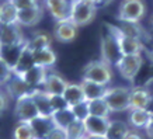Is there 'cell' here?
<instances>
[{
  "mask_svg": "<svg viewBox=\"0 0 153 139\" xmlns=\"http://www.w3.org/2000/svg\"><path fill=\"white\" fill-rule=\"evenodd\" d=\"M107 33L101 39V59L108 65H117L121 59V49L118 44V30L114 25H105Z\"/></svg>",
  "mask_w": 153,
  "mask_h": 139,
  "instance_id": "cell-1",
  "label": "cell"
},
{
  "mask_svg": "<svg viewBox=\"0 0 153 139\" xmlns=\"http://www.w3.org/2000/svg\"><path fill=\"white\" fill-rule=\"evenodd\" d=\"M83 79L90 80V82H94V83H98V84H102V86H107L112 79L111 66L108 65L107 62H104L102 59L91 60L84 68Z\"/></svg>",
  "mask_w": 153,
  "mask_h": 139,
  "instance_id": "cell-2",
  "label": "cell"
},
{
  "mask_svg": "<svg viewBox=\"0 0 153 139\" xmlns=\"http://www.w3.org/2000/svg\"><path fill=\"white\" fill-rule=\"evenodd\" d=\"M97 14V6L93 3H87L83 0H72L70 6V17L77 27L87 25L96 19Z\"/></svg>",
  "mask_w": 153,
  "mask_h": 139,
  "instance_id": "cell-3",
  "label": "cell"
},
{
  "mask_svg": "<svg viewBox=\"0 0 153 139\" xmlns=\"http://www.w3.org/2000/svg\"><path fill=\"white\" fill-rule=\"evenodd\" d=\"M129 94L131 88L128 87H112L107 88L104 100L107 101L112 112H121L129 110Z\"/></svg>",
  "mask_w": 153,
  "mask_h": 139,
  "instance_id": "cell-4",
  "label": "cell"
},
{
  "mask_svg": "<svg viewBox=\"0 0 153 139\" xmlns=\"http://www.w3.org/2000/svg\"><path fill=\"white\" fill-rule=\"evenodd\" d=\"M142 63H143L142 55L136 54V55H122L115 66L118 68L121 76L124 79L128 80V82H134L135 77L140 72Z\"/></svg>",
  "mask_w": 153,
  "mask_h": 139,
  "instance_id": "cell-5",
  "label": "cell"
},
{
  "mask_svg": "<svg viewBox=\"0 0 153 139\" xmlns=\"http://www.w3.org/2000/svg\"><path fill=\"white\" fill-rule=\"evenodd\" d=\"M145 11H146V7L142 0H124L120 6L118 20L139 23L143 19Z\"/></svg>",
  "mask_w": 153,
  "mask_h": 139,
  "instance_id": "cell-6",
  "label": "cell"
},
{
  "mask_svg": "<svg viewBox=\"0 0 153 139\" xmlns=\"http://www.w3.org/2000/svg\"><path fill=\"white\" fill-rule=\"evenodd\" d=\"M14 115L17 117L19 121H33L34 118L39 117V111L35 106V101H34L31 93L16 100Z\"/></svg>",
  "mask_w": 153,
  "mask_h": 139,
  "instance_id": "cell-7",
  "label": "cell"
},
{
  "mask_svg": "<svg viewBox=\"0 0 153 139\" xmlns=\"http://www.w3.org/2000/svg\"><path fill=\"white\" fill-rule=\"evenodd\" d=\"M23 42H25V39L23 37L19 24L0 23V46L17 45V44H23Z\"/></svg>",
  "mask_w": 153,
  "mask_h": 139,
  "instance_id": "cell-8",
  "label": "cell"
},
{
  "mask_svg": "<svg viewBox=\"0 0 153 139\" xmlns=\"http://www.w3.org/2000/svg\"><path fill=\"white\" fill-rule=\"evenodd\" d=\"M52 37L55 38L58 42H62V44L74 41L76 37H77V25L70 19L56 21V25H55Z\"/></svg>",
  "mask_w": 153,
  "mask_h": 139,
  "instance_id": "cell-9",
  "label": "cell"
},
{
  "mask_svg": "<svg viewBox=\"0 0 153 139\" xmlns=\"http://www.w3.org/2000/svg\"><path fill=\"white\" fill-rule=\"evenodd\" d=\"M153 103V97L150 93L145 87H135L131 90L129 94V110H136V108H145L148 110L150 108Z\"/></svg>",
  "mask_w": 153,
  "mask_h": 139,
  "instance_id": "cell-10",
  "label": "cell"
},
{
  "mask_svg": "<svg viewBox=\"0 0 153 139\" xmlns=\"http://www.w3.org/2000/svg\"><path fill=\"white\" fill-rule=\"evenodd\" d=\"M6 86V93L10 94L13 98H20L25 96V94H30V93L33 91L34 88L30 87L27 83H25V80L20 76V74H16L13 73V76L10 77V80L7 83L4 84Z\"/></svg>",
  "mask_w": 153,
  "mask_h": 139,
  "instance_id": "cell-11",
  "label": "cell"
},
{
  "mask_svg": "<svg viewBox=\"0 0 153 139\" xmlns=\"http://www.w3.org/2000/svg\"><path fill=\"white\" fill-rule=\"evenodd\" d=\"M86 135H96V136H105V132L108 129L110 120L104 117L88 115L83 121Z\"/></svg>",
  "mask_w": 153,
  "mask_h": 139,
  "instance_id": "cell-12",
  "label": "cell"
},
{
  "mask_svg": "<svg viewBox=\"0 0 153 139\" xmlns=\"http://www.w3.org/2000/svg\"><path fill=\"white\" fill-rule=\"evenodd\" d=\"M69 82H66L60 74L58 73H48L45 82L42 84V90L51 96H62L65 91L66 86Z\"/></svg>",
  "mask_w": 153,
  "mask_h": 139,
  "instance_id": "cell-13",
  "label": "cell"
},
{
  "mask_svg": "<svg viewBox=\"0 0 153 139\" xmlns=\"http://www.w3.org/2000/svg\"><path fill=\"white\" fill-rule=\"evenodd\" d=\"M45 6L56 21L66 20L70 17L72 1H69V0H45Z\"/></svg>",
  "mask_w": 153,
  "mask_h": 139,
  "instance_id": "cell-14",
  "label": "cell"
},
{
  "mask_svg": "<svg viewBox=\"0 0 153 139\" xmlns=\"http://www.w3.org/2000/svg\"><path fill=\"white\" fill-rule=\"evenodd\" d=\"M47 68H42V66H37L34 65L33 68H30L27 72H24L23 74H20L25 83L33 88H39L45 82V77H47Z\"/></svg>",
  "mask_w": 153,
  "mask_h": 139,
  "instance_id": "cell-15",
  "label": "cell"
},
{
  "mask_svg": "<svg viewBox=\"0 0 153 139\" xmlns=\"http://www.w3.org/2000/svg\"><path fill=\"white\" fill-rule=\"evenodd\" d=\"M42 19V10L39 6L37 7H30V9H21L17 13V24L31 27L41 21Z\"/></svg>",
  "mask_w": 153,
  "mask_h": 139,
  "instance_id": "cell-16",
  "label": "cell"
},
{
  "mask_svg": "<svg viewBox=\"0 0 153 139\" xmlns=\"http://www.w3.org/2000/svg\"><path fill=\"white\" fill-rule=\"evenodd\" d=\"M118 44H120L122 55H136V54H140L143 49V44L140 39L122 35L120 31H118Z\"/></svg>",
  "mask_w": 153,
  "mask_h": 139,
  "instance_id": "cell-17",
  "label": "cell"
},
{
  "mask_svg": "<svg viewBox=\"0 0 153 139\" xmlns=\"http://www.w3.org/2000/svg\"><path fill=\"white\" fill-rule=\"evenodd\" d=\"M31 96H33L34 101H35V106H37L38 111H39V115L51 117L53 114V110H52L51 106V97H49L48 93H45L42 88H34L31 91Z\"/></svg>",
  "mask_w": 153,
  "mask_h": 139,
  "instance_id": "cell-18",
  "label": "cell"
},
{
  "mask_svg": "<svg viewBox=\"0 0 153 139\" xmlns=\"http://www.w3.org/2000/svg\"><path fill=\"white\" fill-rule=\"evenodd\" d=\"M34 65H35V63H34L33 51L28 48L27 41H25L23 49H21V52H20L19 59H17V62H16V65H14V68H13V73L23 74L24 72H27V70L30 69V68H33Z\"/></svg>",
  "mask_w": 153,
  "mask_h": 139,
  "instance_id": "cell-19",
  "label": "cell"
},
{
  "mask_svg": "<svg viewBox=\"0 0 153 139\" xmlns=\"http://www.w3.org/2000/svg\"><path fill=\"white\" fill-rule=\"evenodd\" d=\"M30 122H31L35 136L38 139H45L48 136V134L51 132V129L55 126V122L52 120V117L45 115H39L37 118H34L33 121H30Z\"/></svg>",
  "mask_w": 153,
  "mask_h": 139,
  "instance_id": "cell-20",
  "label": "cell"
},
{
  "mask_svg": "<svg viewBox=\"0 0 153 139\" xmlns=\"http://www.w3.org/2000/svg\"><path fill=\"white\" fill-rule=\"evenodd\" d=\"M82 88H83V94L86 101H90V100H96V98H104L107 93V86H102V84L94 83V82H90V80L83 79L82 83H80Z\"/></svg>",
  "mask_w": 153,
  "mask_h": 139,
  "instance_id": "cell-21",
  "label": "cell"
},
{
  "mask_svg": "<svg viewBox=\"0 0 153 139\" xmlns=\"http://www.w3.org/2000/svg\"><path fill=\"white\" fill-rule=\"evenodd\" d=\"M33 55H34V63L37 66L47 68V69L51 68V66H53L56 62V54L51 49V46L33 51Z\"/></svg>",
  "mask_w": 153,
  "mask_h": 139,
  "instance_id": "cell-22",
  "label": "cell"
},
{
  "mask_svg": "<svg viewBox=\"0 0 153 139\" xmlns=\"http://www.w3.org/2000/svg\"><path fill=\"white\" fill-rule=\"evenodd\" d=\"M63 98H65L68 107H72L77 103L84 101V94H83V88L80 86V83H68L65 91H63Z\"/></svg>",
  "mask_w": 153,
  "mask_h": 139,
  "instance_id": "cell-23",
  "label": "cell"
},
{
  "mask_svg": "<svg viewBox=\"0 0 153 139\" xmlns=\"http://www.w3.org/2000/svg\"><path fill=\"white\" fill-rule=\"evenodd\" d=\"M117 30L122 35L136 38V39H140V41H142V38L145 35V31L143 28L140 27V24L134 23V21H121L120 20V24L117 25Z\"/></svg>",
  "mask_w": 153,
  "mask_h": 139,
  "instance_id": "cell-24",
  "label": "cell"
},
{
  "mask_svg": "<svg viewBox=\"0 0 153 139\" xmlns=\"http://www.w3.org/2000/svg\"><path fill=\"white\" fill-rule=\"evenodd\" d=\"M129 125L134 128H145L150 122V112L145 108H136V110H129Z\"/></svg>",
  "mask_w": 153,
  "mask_h": 139,
  "instance_id": "cell-25",
  "label": "cell"
},
{
  "mask_svg": "<svg viewBox=\"0 0 153 139\" xmlns=\"http://www.w3.org/2000/svg\"><path fill=\"white\" fill-rule=\"evenodd\" d=\"M129 132L128 124L122 121H110L108 129L105 132L107 139H125V136Z\"/></svg>",
  "mask_w": 153,
  "mask_h": 139,
  "instance_id": "cell-26",
  "label": "cell"
},
{
  "mask_svg": "<svg viewBox=\"0 0 153 139\" xmlns=\"http://www.w3.org/2000/svg\"><path fill=\"white\" fill-rule=\"evenodd\" d=\"M17 13H19V10L16 9V6L10 0H4L3 3H0V23L16 24L17 23Z\"/></svg>",
  "mask_w": 153,
  "mask_h": 139,
  "instance_id": "cell-27",
  "label": "cell"
},
{
  "mask_svg": "<svg viewBox=\"0 0 153 139\" xmlns=\"http://www.w3.org/2000/svg\"><path fill=\"white\" fill-rule=\"evenodd\" d=\"M25 42L23 44H17V45H7V46H0V56L11 66V69L14 68L16 62L19 59L20 52L23 49V46Z\"/></svg>",
  "mask_w": 153,
  "mask_h": 139,
  "instance_id": "cell-28",
  "label": "cell"
},
{
  "mask_svg": "<svg viewBox=\"0 0 153 139\" xmlns=\"http://www.w3.org/2000/svg\"><path fill=\"white\" fill-rule=\"evenodd\" d=\"M87 103H88V112H90V115L108 118L110 114L112 112L104 98H96V100H90Z\"/></svg>",
  "mask_w": 153,
  "mask_h": 139,
  "instance_id": "cell-29",
  "label": "cell"
},
{
  "mask_svg": "<svg viewBox=\"0 0 153 139\" xmlns=\"http://www.w3.org/2000/svg\"><path fill=\"white\" fill-rule=\"evenodd\" d=\"M13 139H37L30 121H19L14 126Z\"/></svg>",
  "mask_w": 153,
  "mask_h": 139,
  "instance_id": "cell-30",
  "label": "cell"
},
{
  "mask_svg": "<svg viewBox=\"0 0 153 139\" xmlns=\"http://www.w3.org/2000/svg\"><path fill=\"white\" fill-rule=\"evenodd\" d=\"M53 39L51 34L48 33H35L34 34V37L27 41V45L28 48L31 49V51H37V49H41V48H47V46H51V42Z\"/></svg>",
  "mask_w": 153,
  "mask_h": 139,
  "instance_id": "cell-31",
  "label": "cell"
},
{
  "mask_svg": "<svg viewBox=\"0 0 153 139\" xmlns=\"http://www.w3.org/2000/svg\"><path fill=\"white\" fill-rule=\"evenodd\" d=\"M52 120L55 122V125H59L62 128H66L70 122H73L76 118H74L73 112L70 110V107H65V108H60L58 111H55L52 114Z\"/></svg>",
  "mask_w": 153,
  "mask_h": 139,
  "instance_id": "cell-32",
  "label": "cell"
},
{
  "mask_svg": "<svg viewBox=\"0 0 153 139\" xmlns=\"http://www.w3.org/2000/svg\"><path fill=\"white\" fill-rule=\"evenodd\" d=\"M65 129H66V134H68V139H76L86 135L83 121H79V120H74L73 122H70Z\"/></svg>",
  "mask_w": 153,
  "mask_h": 139,
  "instance_id": "cell-33",
  "label": "cell"
},
{
  "mask_svg": "<svg viewBox=\"0 0 153 139\" xmlns=\"http://www.w3.org/2000/svg\"><path fill=\"white\" fill-rule=\"evenodd\" d=\"M70 110L73 112V115L76 120L79 121H84L90 115V112H88V103L84 100L82 103H77V104H74V106L70 107Z\"/></svg>",
  "mask_w": 153,
  "mask_h": 139,
  "instance_id": "cell-34",
  "label": "cell"
},
{
  "mask_svg": "<svg viewBox=\"0 0 153 139\" xmlns=\"http://www.w3.org/2000/svg\"><path fill=\"white\" fill-rule=\"evenodd\" d=\"M11 76H13V69H11V66L0 56V86H3V84L7 83Z\"/></svg>",
  "mask_w": 153,
  "mask_h": 139,
  "instance_id": "cell-35",
  "label": "cell"
},
{
  "mask_svg": "<svg viewBox=\"0 0 153 139\" xmlns=\"http://www.w3.org/2000/svg\"><path fill=\"white\" fill-rule=\"evenodd\" d=\"M45 139H68V134H66L65 128H62L59 125H55Z\"/></svg>",
  "mask_w": 153,
  "mask_h": 139,
  "instance_id": "cell-36",
  "label": "cell"
},
{
  "mask_svg": "<svg viewBox=\"0 0 153 139\" xmlns=\"http://www.w3.org/2000/svg\"><path fill=\"white\" fill-rule=\"evenodd\" d=\"M17 10L21 9H30V7H37L38 4V0H10Z\"/></svg>",
  "mask_w": 153,
  "mask_h": 139,
  "instance_id": "cell-37",
  "label": "cell"
},
{
  "mask_svg": "<svg viewBox=\"0 0 153 139\" xmlns=\"http://www.w3.org/2000/svg\"><path fill=\"white\" fill-rule=\"evenodd\" d=\"M7 107H9V94L0 88V115L7 110Z\"/></svg>",
  "mask_w": 153,
  "mask_h": 139,
  "instance_id": "cell-38",
  "label": "cell"
},
{
  "mask_svg": "<svg viewBox=\"0 0 153 139\" xmlns=\"http://www.w3.org/2000/svg\"><path fill=\"white\" fill-rule=\"evenodd\" d=\"M143 129H145V134L148 135V138L153 139V122H152V121H150V122H149L148 125L145 126Z\"/></svg>",
  "mask_w": 153,
  "mask_h": 139,
  "instance_id": "cell-39",
  "label": "cell"
},
{
  "mask_svg": "<svg viewBox=\"0 0 153 139\" xmlns=\"http://www.w3.org/2000/svg\"><path fill=\"white\" fill-rule=\"evenodd\" d=\"M125 139H143V138H142V135H140L139 132L129 129V132H128V135L125 136Z\"/></svg>",
  "mask_w": 153,
  "mask_h": 139,
  "instance_id": "cell-40",
  "label": "cell"
},
{
  "mask_svg": "<svg viewBox=\"0 0 153 139\" xmlns=\"http://www.w3.org/2000/svg\"><path fill=\"white\" fill-rule=\"evenodd\" d=\"M87 139H107L105 136H96V135H87Z\"/></svg>",
  "mask_w": 153,
  "mask_h": 139,
  "instance_id": "cell-41",
  "label": "cell"
},
{
  "mask_svg": "<svg viewBox=\"0 0 153 139\" xmlns=\"http://www.w3.org/2000/svg\"><path fill=\"white\" fill-rule=\"evenodd\" d=\"M111 0H98V3H97V6L98 4H107V3H110Z\"/></svg>",
  "mask_w": 153,
  "mask_h": 139,
  "instance_id": "cell-42",
  "label": "cell"
},
{
  "mask_svg": "<svg viewBox=\"0 0 153 139\" xmlns=\"http://www.w3.org/2000/svg\"><path fill=\"white\" fill-rule=\"evenodd\" d=\"M83 1H87V3H93V4H96V6H97V3H98V0H83Z\"/></svg>",
  "mask_w": 153,
  "mask_h": 139,
  "instance_id": "cell-43",
  "label": "cell"
},
{
  "mask_svg": "<svg viewBox=\"0 0 153 139\" xmlns=\"http://www.w3.org/2000/svg\"><path fill=\"white\" fill-rule=\"evenodd\" d=\"M76 139H87V135H84V136H80V138H76Z\"/></svg>",
  "mask_w": 153,
  "mask_h": 139,
  "instance_id": "cell-44",
  "label": "cell"
},
{
  "mask_svg": "<svg viewBox=\"0 0 153 139\" xmlns=\"http://www.w3.org/2000/svg\"><path fill=\"white\" fill-rule=\"evenodd\" d=\"M150 121L153 122V112H150Z\"/></svg>",
  "mask_w": 153,
  "mask_h": 139,
  "instance_id": "cell-45",
  "label": "cell"
},
{
  "mask_svg": "<svg viewBox=\"0 0 153 139\" xmlns=\"http://www.w3.org/2000/svg\"><path fill=\"white\" fill-rule=\"evenodd\" d=\"M152 25H153V16H152Z\"/></svg>",
  "mask_w": 153,
  "mask_h": 139,
  "instance_id": "cell-46",
  "label": "cell"
},
{
  "mask_svg": "<svg viewBox=\"0 0 153 139\" xmlns=\"http://www.w3.org/2000/svg\"><path fill=\"white\" fill-rule=\"evenodd\" d=\"M152 54H153V46H152Z\"/></svg>",
  "mask_w": 153,
  "mask_h": 139,
  "instance_id": "cell-47",
  "label": "cell"
},
{
  "mask_svg": "<svg viewBox=\"0 0 153 139\" xmlns=\"http://www.w3.org/2000/svg\"><path fill=\"white\" fill-rule=\"evenodd\" d=\"M37 139H38V138H37Z\"/></svg>",
  "mask_w": 153,
  "mask_h": 139,
  "instance_id": "cell-48",
  "label": "cell"
}]
</instances>
